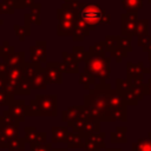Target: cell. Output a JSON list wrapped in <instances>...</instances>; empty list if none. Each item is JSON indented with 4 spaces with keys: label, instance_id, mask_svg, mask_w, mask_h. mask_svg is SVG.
Here are the masks:
<instances>
[{
    "label": "cell",
    "instance_id": "13",
    "mask_svg": "<svg viewBox=\"0 0 151 151\" xmlns=\"http://www.w3.org/2000/svg\"><path fill=\"white\" fill-rule=\"evenodd\" d=\"M88 34H90V29L86 26V24L81 19L77 18L76 24H74V29L72 33L73 40L74 41H83L85 39V37H87Z\"/></svg>",
    "mask_w": 151,
    "mask_h": 151
},
{
    "label": "cell",
    "instance_id": "18",
    "mask_svg": "<svg viewBox=\"0 0 151 151\" xmlns=\"http://www.w3.org/2000/svg\"><path fill=\"white\" fill-rule=\"evenodd\" d=\"M44 67L41 65H37V64H33L31 61L28 63H24L22 64V77L28 79V80H32Z\"/></svg>",
    "mask_w": 151,
    "mask_h": 151
},
{
    "label": "cell",
    "instance_id": "58",
    "mask_svg": "<svg viewBox=\"0 0 151 151\" xmlns=\"http://www.w3.org/2000/svg\"><path fill=\"white\" fill-rule=\"evenodd\" d=\"M9 151H25V147H22V149H15V150H9Z\"/></svg>",
    "mask_w": 151,
    "mask_h": 151
},
{
    "label": "cell",
    "instance_id": "34",
    "mask_svg": "<svg viewBox=\"0 0 151 151\" xmlns=\"http://www.w3.org/2000/svg\"><path fill=\"white\" fill-rule=\"evenodd\" d=\"M131 92L133 93L134 98L140 101L143 100L144 96H145V88H144V83H140V84H134V85H131Z\"/></svg>",
    "mask_w": 151,
    "mask_h": 151
},
{
    "label": "cell",
    "instance_id": "20",
    "mask_svg": "<svg viewBox=\"0 0 151 151\" xmlns=\"http://www.w3.org/2000/svg\"><path fill=\"white\" fill-rule=\"evenodd\" d=\"M110 107L111 109H127L124 96L120 94L116 88L111 90L110 94Z\"/></svg>",
    "mask_w": 151,
    "mask_h": 151
},
{
    "label": "cell",
    "instance_id": "32",
    "mask_svg": "<svg viewBox=\"0 0 151 151\" xmlns=\"http://www.w3.org/2000/svg\"><path fill=\"white\" fill-rule=\"evenodd\" d=\"M37 136H38V132H37V129L34 126H26L25 127V142L28 143V144H33L35 143L37 140Z\"/></svg>",
    "mask_w": 151,
    "mask_h": 151
},
{
    "label": "cell",
    "instance_id": "25",
    "mask_svg": "<svg viewBox=\"0 0 151 151\" xmlns=\"http://www.w3.org/2000/svg\"><path fill=\"white\" fill-rule=\"evenodd\" d=\"M74 24H76V21L59 20V24L57 27L58 35H72L73 29H74Z\"/></svg>",
    "mask_w": 151,
    "mask_h": 151
},
{
    "label": "cell",
    "instance_id": "7",
    "mask_svg": "<svg viewBox=\"0 0 151 151\" xmlns=\"http://www.w3.org/2000/svg\"><path fill=\"white\" fill-rule=\"evenodd\" d=\"M18 130H19V122L12 119V120H4L2 126V137L0 139V149H7L9 142L15 139L18 137Z\"/></svg>",
    "mask_w": 151,
    "mask_h": 151
},
{
    "label": "cell",
    "instance_id": "46",
    "mask_svg": "<svg viewBox=\"0 0 151 151\" xmlns=\"http://www.w3.org/2000/svg\"><path fill=\"white\" fill-rule=\"evenodd\" d=\"M13 99H14L13 96H9L4 90H0V106H2V105H9V103Z\"/></svg>",
    "mask_w": 151,
    "mask_h": 151
},
{
    "label": "cell",
    "instance_id": "63",
    "mask_svg": "<svg viewBox=\"0 0 151 151\" xmlns=\"http://www.w3.org/2000/svg\"><path fill=\"white\" fill-rule=\"evenodd\" d=\"M149 2H151V0H149Z\"/></svg>",
    "mask_w": 151,
    "mask_h": 151
},
{
    "label": "cell",
    "instance_id": "53",
    "mask_svg": "<svg viewBox=\"0 0 151 151\" xmlns=\"http://www.w3.org/2000/svg\"><path fill=\"white\" fill-rule=\"evenodd\" d=\"M105 151H122L120 147H105Z\"/></svg>",
    "mask_w": 151,
    "mask_h": 151
},
{
    "label": "cell",
    "instance_id": "37",
    "mask_svg": "<svg viewBox=\"0 0 151 151\" xmlns=\"http://www.w3.org/2000/svg\"><path fill=\"white\" fill-rule=\"evenodd\" d=\"M130 88H131V84L126 79H122V78H117L116 79V90L120 94L124 96Z\"/></svg>",
    "mask_w": 151,
    "mask_h": 151
},
{
    "label": "cell",
    "instance_id": "1",
    "mask_svg": "<svg viewBox=\"0 0 151 151\" xmlns=\"http://www.w3.org/2000/svg\"><path fill=\"white\" fill-rule=\"evenodd\" d=\"M112 87L106 83L94 84V88L88 91V94L84 96V105L91 109H94L101 113L107 114L110 111V94Z\"/></svg>",
    "mask_w": 151,
    "mask_h": 151
},
{
    "label": "cell",
    "instance_id": "4",
    "mask_svg": "<svg viewBox=\"0 0 151 151\" xmlns=\"http://www.w3.org/2000/svg\"><path fill=\"white\" fill-rule=\"evenodd\" d=\"M35 100L39 104L41 116L55 117L58 113V96L57 94H37Z\"/></svg>",
    "mask_w": 151,
    "mask_h": 151
},
{
    "label": "cell",
    "instance_id": "29",
    "mask_svg": "<svg viewBox=\"0 0 151 151\" xmlns=\"http://www.w3.org/2000/svg\"><path fill=\"white\" fill-rule=\"evenodd\" d=\"M104 44L106 52L111 53L119 46V35H106L104 38Z\"/></svg>",
    "mask_w": 151,
    "mask_h": 151
},
{
    "label": "cell",
    "instance_id": "47",
    "mask_svg": "<svg viewBox=\"0 0 151 151\" xmlns=\"http://www.w3.org/2000/svg\"><path fill=\"white\" fill-rule=\"evenodd\" d=\"M124 99H125L127 106H129V105H133V106L138 105V100L134 98V96H133V93L131 92V90H129V91L124 94Z\"/></svg>",
    "mask_w": 151,
    "mask_h": 151
},
{
    "label": "cell",
    "instance_id": "30",
    "mask_svg": "<svg viewBox=\"0 0 151 151\" xmlns=\"http://www.w3.org/2000/svg\"><path fill=\"white\" fill-rule=\"evenodd\" d=\"M32 90V84L31 80L21 77V79L18 83V88H17V94H29Z\"/></svg>",
    "mask_w": 151,
    "mask_h": 151
},
{
    "label": "cell",
    "instance_id": "19",
    "mask_svg": "<svg viewBox=\"0 0 151 151\" xmlns=\"http://www.w3.org/2000/svg\"><path fill=\"white\" fill-rule=\"evenodd\" d=\"M4 63L8 67H15V66H21L25 63V52H13L9 55L4 58Z\"/></svg>",
    "mask_w": 151,
    "mask_h": 151
},
{
    "label": "cell",
    "instance_id": "43",
    "mask_svg": "<svg viewBox=\"0 0 151 151\" xmlns=\"http://www.w3.org/2000/svg\"><path fill=\"white\" fill-rule=\"evenodd\" d=\"M14 7L13 5L7 1V0H4L2 2H0V14H12L14 12Z\"/></svg>",
    "mask_w": 151,
    "mask_h": 151
},
{
    "label": "cell",
    "instance_id": "21",
    "mask_svg": "<svg viewBox=\"0 0 151 151\" xmlns=\"http://www.w3.org/2000/svg\"><path fill=\"white\" fill-rule=\"evenodd\" d=\"M126 132H127L126 126H117L114 129V131L111 132V134H110V142L112 144H120V143L125 144L127 142Z\"/></svg>",
    "mask_w": 151,
    "mask_h": 151
},
{
    "label": "cell",
    "instance_id": "16",
    "mask_svg": "<svg viewBox=\"0 0 151 151\" xmlns=\"http://www.w3.org/2000/svg\"><path fill=\"white\" fill-rule=\"evenodd\" d=\"M83 105H77V106H70L66 110L61 112V120L66 123L76 122L80 119V113H81Z\"/></svg>",
    "mask_w": 151,
    "mask_h": 151
},
{
    "label": "cell",
    "instance_id": "62",
    "mask_svg": "<svg viewBox=\"0 0 151 151\" xmlns=\"http://www.w3.org/2000/svg\"><path fill=\"white\" fill-rule=\"evenodd\" d=\"M2 24H4V20H2V19H0V26H1Z\"/></svg>",
    "mask_w": 151,
    "mask_h": 151
},
{
    "label": "cell",
    "instance_id": "57",
    "mask_svg": "<svg viewBox=\"0 0 151 151\" xmlns=\"http://www.w3.org/2000/svg\"><path fill=\"white\" fill-rule=\"evenodd\" d=\"M2 126H4V124L0 125V139H1V137H2Z\"/></svg>",
    "mask_w": 151,
    "mask_h": 151
},
{
    "label": "cell",
    "instance_id": "10",
    "mask_svg": "<svg viewBox=\"0 0 151 151\" xmlns=\"http://www.w3.org/2000/svg\"><path fill=\"white\" fill-rule=\"evenodd\" d=\"M29 61L37 65L46 63V41L39 40L29 47Z\"/></svg>",
    "mask_w": 151,
    "mask_h": 151
},
{
    "label": "cell",
    "instance_id": "44",
    "mask_svg": "<svg viewBox=\"0 0 151 151\" xmlns=\"http://www.w3.org/2000/svg\"><path fill=\"white\" fill-rule=\"evenodd\" d=\"M13 52H15V51H14L13 46H11V45L8 44V41H4L2 46H0V57H1V58H5V57L9 55V54L13 53Z\"/></svg>",
    "mask_w": 151,
    "mask_h": 151
},
{
    "label": "cell",
    "instance_id": "51",
    "mask_svg": "<svg viewBox=\"0 0 151 151\" xmlns=\"http://www.w3.org/2000/svg\"><path fill=\"white\" fill-rule=\"evenodd\" d=\"M144 88H145V94L151 96V78H149L146 84H144Z\"/></svg>",
    "mask_w": 151,
    "mask_h": 151
},
{
    "label": "cell",
    "instance_id": "38",
    "mask_svg": "<svg viewBox=\"0 0 151 151\" xmlns=\"http://www.w3.org/2000/svg\"><path fill=\"white\" fill-rule=\"evenodd\" d=\"M72 53H73L74 58L77 59L78 64L84 63L86 57H87V51H85V48L83 46H74L73 50H72Z\"/></svg>",
    "mask_w": 151,
    "mask_h": 151
},
{
    "label": "cell",
    "instance_id": "8",
    "mask_svg": "<svg viewBox=\"0 0 151 151\" xmlns=\"http://www.w3.org/2000/svg\"><path fill=\"white\" fill-rule=\"evenodd\" d=\"M137 22V12L127 11L126 13L122 14V35L127 38L136 35Z\"/></svg>",
    "mask_w": 151,
    "mask_h": 151
},
{
    "label": "cell",
    "instance_id": "35",
    "mask_svg": "<svg viewBox=\"0 0 151 151\" xmlns=\"http://www.w3.org/2000/svg\"><path fill=\"white\" fill-rule=\"evenodd\" d=\"M87 52L91 53V54H97V55H106V48H105L104 40L99 41V42H96L94 45L90 46Z\"/></svg>",
    "mask_w": 151,
    "mask_h": 151
},
{
    "label": "cell",
    "instance_id": "5",
    "mask_svg": "<svg viewBox=\"0 0 151 151\" xmlns=\"http://www.w3.org/2000/svg\"><path fill=\"white\" fill-rule=\"evenodd\" d=\"M68 129L73 132H79L84 136L92 134V133H100V123L99 122H84V120H76L67 123Z\"/></svg>",
    "mask_w": 151,
    "mask_h": 151
},
{
    "label": "cell",
    "instance_id": "23",
    "mask_svg": "<svg viewBox=\"0 0 151 151\" xmlns=\"http://www.w3.org/2000/svg\"><path fill=\"white\" fill-rule=\"evenodd\" d=\"M25 24L40 25V4H34L31 6V13L25 15Z\"/></svg>",
    "mask_w": 151,
    "mask_h": 151
},
{
    "label": "cell",
    "instance_id": "49",
    "mask_svg": "<svg viewBox=\"0 0 151 151\" xmlns=\"http://www.w3.org/2000/svg\"><path fill=\"white\" fill-rule=\"evenodd\" d=\"M8 68H9V67H8L5 63H0V78H2V79H6V78H7Z\"/></svg>",
    "mask_w": 151,
    "mask_h": 151
},
{
    "label": "cell",
    "instance_id": "36",
    "mask_svg": "<svg viewBox=\"0 0 151 151\" xmlns=\"http://www.w3.org/2000/svg\"><path fill=\"white\" fill-rule=\"evenodd\" d=\"M21 77H22V65L8 68V74H7L8 79L14 80V81H19L21 79Z\"/></svg>",
    "mask_w": 151,
    "mask_h": 151
},
{
    "label": "cell",
    "instance_id": "45",
    "mask_svg": "<svg viewBox=\"0 0 151 151\" xmlns=\"http://www.w3.org/2000/svg\"><path fill=\"white\" fill-rule=\"evenodd\" d=\"M31 151H51L52 150V143H45V144H29Z\"/></svg>",
    "mask_w": 151,
    "mask_h": 151
},
{
    "label": "cell",
    "instance_id": "61",
    "mask_svg": "<svg viewBox=\"0 0 151 151\" xmlns=\"http://www.w3.org/2000/svg\"><path fill=\"white\" fill-rule=\"evenodd\" d=\"M64 1H65V4H70V2L73 1V0H64Z\"/></svg>",
    "mask_w": 151,
    "mask_h": 151
},
{
    "label": "cell",
    "instance_id": "14",
    "mask_svg": "<svg viewBox=\"0 0 151 151\" xmlns=\"http://www.w3.org/2000/svg\"><path fill=\"white\" fill-rule=\"evenodd\" d=\"M61 55H63V63L66 65V73H70V74H77V73H79L78 61L74 58L73 53L63 51L61 52Z\"/></svg>",
    "mask_w": 151,
    "mask_h": 151
},
{
    "label": "cell",
    "instance_id": "28",
    "mask_svg": "<svg viewBox=\"0 0 151 151\" xmlns=\"http://www.w3.org/2000/svg\"><path fill=\"white\" fill-rule=\"evenodd\" d=\"M25 116H29V117H40L41 112H40V107L38 101L34 99L29 100V103L25 106Z\"/></svg>",
    "mask_w": 151,
    "mask_h": 151
},
{
    "label": "cell",
    "instance_id": "56",
    "mask_svg": "<svg viewBox=\"0 0 151 151\" xmlns=\"http://www.w3.org/2000/svg\"><path fill=\"white\" fill-rule=\"evenodd\" d=\"M4 84H5V79L0 78V90H4Z\"/></svg>",
    "mask_w": 151,
    "mask_h": 151
},
{
    "label": "cell",
    "instance_id": "50",
    "mask_svg": "<svg viewBox=\"0 0 151 151\" xmlns=\"http://www.w3.org/2000/svg\"><path fill=\"white\" fill-rule=\"evenodd\" d=\"M45 143H47V140H46V133L45 132H38L37 140L33 144H45Z\"/></svg>",
    "mask_w": 151,
    "mask_h": 151
},
{
    "label": "cell",
    "instance_id": "60",
    "mask_svg": "<svg viewBox=\"0 0 151 151\" xmlns=\"http://www.w3.org/2000/svg\"><path fill=\"white\" fill-rule=\"evenodd\" d=\"M4 124V118H2V116L0 117V125H2Z\"/></svg>",
    "mask_w": 151,
    "mask_h": 151
},
{
    "label": "cell",
    "instance_id": "48",
    "mask_svg": "<svg viewBox=\"0 0 151 151\" xmlns=\"http://www.w3.org/2000/svg\"><path fill=\"white\" fill-rule=\"evenodd\" d=\"M138 46L142 47V48H145L146 46H149L151 44V35L149 34H145V35H142V37H138Z\"/></svg>",
    "mask_w": 151,
    "mask_h": 151
},
{
    "label": "cell",
    "instance_id": "2",
    "mask_svg": "<svg viewBox=\"0 0 151 151\" xmlns=\"http://www.w3.org/2000/svg\"><path fill=\"white\" fill-rule=\"evenodd\" d=\"M111 58L107 55H97L87 52V57L85 59V68L88 71L99 83H105L111 73L110 67Z\"/></svg>",
    "mask_w": 151,
    "mask_h": 151
},
{
    "label": "cell",
    "instance_id": "27",
    "mask_svg": "<svg viewBox=\"0 0 151 151\" xmlns=\"http://www.w3.org/2000/svg\"><path fill=\"white\" fill-rule=\"evenodd\" d=\"M78 84L83 85L84 88L88 90L90 88V85H94L96 84V78L86 70H84L80 74H79V78H78Z\"/></svg>",
    "mask_w": 151,
    "mask_h": 151
},
{
    "label": "cell",
    "instance_id": "17",
    "mask_svg": "<svg viewBox=\"0 0 151 151\" xmlns=\"http://www.w3.org/2000/svg\"><path fill=\"white\" fill-rule=\"evenodd\" d=\"M52 132V144L53 143H65L66 138L70 133V129L68 126H53L51 129Z\"/></svg>",
    "mask_w": 151,
    "mask_h": 151
},
{
    "label": "cell",
    "instance_id": "22",
    "mask_svg": "<svg viewBox=\"0 0 151 151\" xmlns=\"http://www.w3.org/2000/svg\"><path fill=\"white\" fill-rule=\"evenodd\" d=\"M127 109H110L106 114V122H126Z\"/></svg>",
    "mask_w": 151,
    "mask_h": 151
},
{
    "label": "cell",
    "instance_id": "54",
    "mask_svg": "<svg viewBox=\"0 0 151 151\" xmlns=\"http://www.w3.org/2000/svg\"><path fill=\"white\" fill-rule=\"evenodd\" d=\"M51 151H68L67 147H52Z\"/></svg>",
    "mask_w": 151,
    "mask_h": 151
},
{
    "label": "cell",
    "instance_id": "6",
    "mask_svg": "<svg viewBox=\"0 0 151 151\" xmlns=\"http://www.w3.org/2000/svg\"><path fill=\"white\" fill-rule=\"evenodd\" d=\"M146 67L144 66V64L140 63H126V80L131 84H140L144 80V76L146 74L145 72Z\"/></svg>",
    "mask_w": 151,
    "mask_h": 151
},
{
    "label": "cell",
    "instance_id": "40",
    "mask_svg": "<svg viewBox=\"0 0 151 151\" xmlns=\"http://www.w3.org/2000/svg\"><path fill=\"white\" fill-rule=\"evenodd\" d=\"M110 57L114 58V60H116L117 63H120V61L123 60V58H126V57H127V52H125L122 47L118 46L113 52L110 53Z\"/></svg>",
    "mask_w": 151,
    "mask_h": 151
},
{
    "label": "cell",
    "instance_id": "33",
    "mask_svg": "<svg viewBox=\"0 0 151 151\" xmlns=\"http://www.w3.org/2000/svg\"><path fill=\"white\" fill-rule=\"evenodd\" d=\"M13 28H14L15 34L18 35V38H19V40H20V41H24V40H25V38H26L27 35H29V34H31L29 25H27V24H25L24 26L15 25Z\"/></svg>",
    "mask_w": 151,
    "mask_h": 151
},
{
    "label": "cell",
    "instance_id": "52",
    "mask_svg": "<svg viewBox=\"0 0 151 151\" xmlns=\"http://www.w3.org/2000/svg\"><path fill=\"white\" fill-rule=\"evenodd\" d=\"M22 5H24V8L31 7L32 5H34V0H22Z\"/></svg>",
    "mask_w": 151,
    "mask_h": 151
},
{
    "label": "cell",
    "instance_id": "3",
    "mask_svg": "<svg viewBox=\"0 0 151 151\" xmlns=\"http://www.w3.org/2000/svg\"><path fill=\"white\" fill-rule=\"evenodd\" d=\"M106 13L99 4H79L78 8V18L81 19L90 31L94 29L97 25H101V20L104 14Z\"/></svg>",
    "mask_w": 151,
    "mask_h": 151
},
{
    "label": "cell",
    "instance_id": "9",
    "mask_svg": "<svg viewBox=\"0 0 151 151\" xmlns=\"http://www.w3.org/2000/svg\"><path fill=\"white\" fill-rule=\"evenodd\" d=\"M105 132L100 133H92L85 136V143H84V151H101L106 147V144L104 142L105 139Z\"/></svg>",
    "mask_w": 151,
    "mask_h": 151
},
{
    "label": "cell",
    "instance_id": "26",
    "mask_svg": "<svg viewBox=\"0 0 151 151\" xmlns=\"http://www.w3.org/2000/svg\"><path fill=\"white\" fill-rule=\"evenodd\" d=\"M31 84H32V88L33 90H45L47 87V80H46V77H45V73H44V68L31 80Z\"/></svg>",
    "mask_w": 151,
    "mask_h": 151
},
{
    "label": "cell",
    "instance_id": "24",
    "mask_svg": "<svg viewBox=\"0 0 151 151\" xmlns=\"http://www.w3.org/2000/svg\"><path fill=\"white\" fill-rule=\"evenodd\" d=\"M132 151H151V132H149L147 137H143L137 139L132 146Z\"/></svg>",
    "mask_w": 151,
    "mask_h": 151
},
{
    "label": "cell",
    "instance_id": "11",
    "mask_svg": "<svg viewBox=\"0 0 151 151\" xmlns=\"http://www.w3.org/2000/svg\"><path fill=\"white\" fill-rule=\"evenodd\" d=\"M44 73L47 80V84H61L63 83V72L58 68L57 63H46L44 67Z\"/></svg>",
    "mask_w": 151,
    "mask_h": 151
},
{
    "label": "cell",
    "instance_id": "42",
    "mask_svg": "<svg viewBox=\"0 0 151 151\" xmlns=\"http://www.w3.org/2000/svg\"><path fill=\"white\" fill-rule=\"evenodd\" d=\"M25 143H26V142H25L24 138L17 137V138L13 139L12 142H9L7 149H8V151H9V150H15V149H22V147H25Z\"/></svg>",
    "mask_w": 151,
    "mask_h": 151
},
{
    "label": "cell",
    "instance_id": "59",
    "mask_svg": "<svg viewBox=\"0 0 151 151\" xmlns=\"http://www.w3.org/2000/svg\"><path fill=\"white\" fill-rule=\"evenodd\" d=\"M149 54V57H147V60H149V63H150V65H151V53H147Z\"/></svg>",
    "mask_w": 151,
    "mask_h": 151
},
{
    "label": "cell",
    "instance_id": "39",
    "mask_svg": "<svg viewBox=\"0 0 151 151\" xmlns=\"http://www.w3.org/2000/svg\"><path fill=\"white\" fill-rule=\"evenodd\" d=\"M147 27H149V20H147V19L139 20V21L137 22L136 35H137V37H142V35L147 34Z\"/></svg>",
    "mask_w": 151,
    "mask_h": 151
},
{
    "label": "cell",
    "instance_id": "15",
    "mask_svg": "<svg viewBox=\"0 0 151 151\" xmlns=\"http://www.w3.org/2000/svg\"><path fill=\"white\" fill-rule=\"evenodd\" d=\"M85 143V136L79 132H70L66 138V146L67 149H83Z\"/></svg>",
    "mask_w": 151,
    "mask_h": 151
},
{
    "label": "cell",
    "instance_id": "31",
    "mask_svg": "<svg viewBox=\"0 0 151 151\" xmlns=\"http://www.w3.org/2000/svg\"><path fill=\"white\" fill-rule=\"evenodd\" d=\"M122 4L126 11L137 12L139 8L143 7V0H122Z\"/></svg>",
    "mask_w": 151,
    "mask_h": 151
},
{
    "label": "cell",
    "instance_id": "12",
    "mask_svg": "<svg viewBox=\"0 0 151 151\" xmlns=\"http://www.w3.org/2000/svg\"><path fill=\"white\" fill-rule=\"evenodd\" d=\"M25 100L22 99H13L8 105V111L12 116V118L19 123L25 120Z\"/></svg>",
    "mask_w": 151,
    "mask_h": 151
},
{
    "label": "cell",
    "instance_id": "41",
    "mask_svg": "<svg viewBox=\"0 0 151 151\" xmlns=\"http://www.w3.org/2000/svg\"><path fill=\"white\" fill-rule=\"evenodd\" d=\"M119 47H122L125 52H131L132 51V45H131V38L127 37H119Z\"/></svg>",
    "mask_w": 151,
    "mask_h": 151
},
{
    "label": "cell",
    "instance_id": "55",
    "mask_svg": "<svg viewBox=\"0 0 151 151\" xmlns=\"http://www.w3.org/2000/svg\"><path fill=\"white\" fill-rule=\"evenodd\" d=\"M143 51H144V52H147V53H151V44H150L149 46H146L145 48H143Z\"/></svg>",
    "mask_w": 151,
    "mask_h": 151
}]
</instances>
